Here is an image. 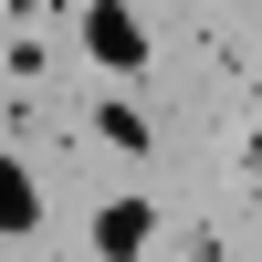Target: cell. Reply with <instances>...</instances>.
Returning a JSON list of instances; mask_svg holds the SVG:
<instances>
[{
	"mask_svg": "<svg viewBox=\"0 0 262 262\" xmlns=\"http://www.w3.org/2000/svg\"><path fill=\"white\" fill-rule=\"evenodd\" d=\"M95 137L116 147V158H147V147H158V126H147L137 105H126V95H105V105H95Z\"/></svg>",
	"mask_w": 262,
	"mask_h": 262,
	"instance_id": "3957f363",
	"label": "cell"
},
{
	"mask_svg": "<svg viewBox=\"0 0 262 262\" xmlns=\"http://www.w3.org/2000/svg\"><path fill=\"white\" fill-rule=\"evenodd\" d=\"M84 242H95V252H116V262H126V252H147V242H158V200H105Z\"/></svg>",
	"mask_w": 262,
	"mask_h": 262,
	"instance_id": "7a4b0ae2",
	"label": "cell"
},
{
	"mask_svg": "<svg viewBox=\"0 0 262 262\" xmlns=\"http://www.w3.org/2000/svg\"><path fill=\"white\" fill-rule=\"evenodd\" d=\"M74 42H84V63H95L105 84H137L147 63H158V42H147V11H137V0H84V11H74Z\"/></svg>",
	"mask_w": 262,
	"mask_h": 262,
	"instance_id": "6da1fadb",
	"label": "cell"
}]
</instances>
